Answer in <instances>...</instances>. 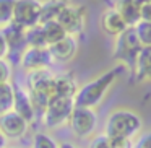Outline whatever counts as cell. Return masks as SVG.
<instances>
[{
    "mask_svg": "<svg viewBox=\"0 0 151 148\" xmlns=\"http://www.w3.org/2000/svg\"><path fill=\"white\" fill-rule=\"evenodd\" d=\"M26 47H37V49H46L47 47L42 28L39 25L26 31Z\"/></svg>",
    "mask_w": 151,
    "mask_h": 148,
    "instance_id": "21",
    "label": "cell"
},
{
    "mask_svg": "<svg viewBox=\"0 0 151 148\" xmlns=\"http://www.w3.org/2000/svg\"><path fill=\"white\" fill-rule=\"evenodd\" d=\"M26 90L31 95H44L49 99L55 98V73L50 70H37L26 73Z\"/></svg>",
    "mask_w": 151,
    "mask_h": 148,
    "instance_id": "7",
    "label": "cell"
},
{
    "mask_svg": "<svg viewBox=\"0 0 151 148\" xmlns=\"http://www.w3.org/2000/svg\"><path fill=\"white\" fill-rule=\"evenodd\" d=\"M29 124L15 111L0 116V132L7 137V140H21L26 137Z\"/></svg>",
    "mask_w": 151,
    "mask_h": 148,
    "instance_id": "9",
    "label": "cell"
},
{
    "mask_svg": "<svg viewBox=\"0 0 151 148\" xmlns=\"http://www.w3.org/2000/svg\"><path fill=\"white\" fill-rule=\"evenodd\" d=\"M70 130L76 135V137H89L93 132L96 130V125H98V114H96L93 109L88 108H76L73 109L72 116L68 119Z\"/></svg>",
    "mask_w": 151,
    "mask_h": 148,
    "instance_id": "6",
    "label": "cell"
},
{
    "mask_svg": "<svg viewBox=\"0 0 151 148\" xmlns=\"http://www.w3.org/2000/svg\"><path fill=\"white\" fill-rule=\"evenodd\" d=\"M13 103H15L13 82L0 85V116L13 111Z\"/></svg>",
    "mask_w": 151,
    "mask_h": 148,
    "instance_id": "19",
    "label": "cell"
},
{
    "mask_svg": "<svg viewBox=\"0 0 151 148\" xmlns=\"http://www.w3.org/2000/svg\"><path fill=\"white\" fill-rule=\"evenodd\" d=\"M59 148H76V147H75V145H72V143H62Z\"/></svg>",
    "mask_w": 151,
    "mask_h": 148,
    "instance_id": "32",
    "label": "cell"
},
{
    "mask_svg": "<svg viewBox=\"0 0 151 148\" xmlns=\"http://www.w3.org/2000/svg\"><path fill=\"white\" fill-rule=\"evenodd\" d=\"M54 64V59L49 52V47L37 49V47H26L20 56V65L26 73L37 72V70H49Z\"/></svg>",
    "mask_w": 151,
    "mask_h": 148,
    "instance_id": "8",
    "label": "cell"
},
{
    "mask_svg": "<svg viewBox=\"0 0 151 148\" xmlns=\"http://www.w3.org/2000/svg\"><path fill=\"white\" fill-rule=\"evenodd\" d=\"M13 78V67L8 59H0V85L12 83Z\"/></svg>",
    "mask_w": 151,
    "mask_h": 148,
    "instance_id": "25",
    "label": "cell"
},
{
    "mask_svg": "<svg viewBox=\"0 0 151 148\" xmlns=\"http://www.w3.org/2000/svg\"><path fill=\"white\" fill-rule=\"evenodd\" d=\"M137 67V82L150 83L151 82V47H141L135 59Z\"/></svg>",
    "mask_w": 151,
    "mask_h": 148,
    "instance_id": "15",
    "label": "cell"
},
{
    "mask_svg": "<svg viewBox=\"0 0 151 148\" xmlns=\"http://www.w3.org/2000/svg\"><path fill=\"white\" fill-rule=\"evenodd\" d=\"M63 4H65V2H44L42 7H41L39 25H44V23H47V21L57 20V15L60 13Z\"/></svg>",
    "mask_w": 151,
    "mask_h": 148,
    "instance_id": "20",
    "label": "cell"
},
{
    "mask_svg": "<svg viewBox=\"0 0 151 148\" xmlns=\"http://www.w3.org/2000/svg\"><path fill=\"white\" fill-rule=\"evenodd\" d=\"M55 21L65 30L68 36L76 38V34H81V31L85 30V8L65 2Z\"/></svg>",
    "mask_w": 151,
    "mask_h": 148,
    "instance_id": "5",
    "label": "cell"
},
{
    "mask_svg": "<svg viewBox=\"0 0 151 148\" xmlns=\"http://www.w3.org/2000/svg\"><path fill=\"white\" fill-rule=\"evenodd\" d=\"M88 148H111V142L106 135H98L89 142Z\"/></svg>",
    "mask_w": 151,
    "mask_h": 148,
    "instance_id": "27",
    "label": "cell"
},
{
    "mask_svg": "<svg viewBox=\"0 0 151 148\" xmlns=\"http://www.w3.org/2000/svg\"><path fill=\"white\" fill-rule=\"evenodd\" d=\"M39 26L42 28L44 39H46L47 47H50V46H54V44H57L59 41H62L63 38L67 36L65 30H63V28L60 26V25L57 23L55 20H54V21H47V23L39 25Z\"/></svg>",
    "mask_w": 151,
    "mask_h": 148,
    "instance_id": "18",
    "label": "cell"
},
{
    "mask_svg": "<svg viewBox=\"0 0 151 148\" xmlns=\"http://www.w3.org/2000/svg\"><path fill=\"white\" fill-rule=\"evenodd\" d=\"M141 127V119L130 109H117L106 121L104 135L107 138L115 137H128L135 135Z\"/></svg>",
    "mask_w": 151,
    "mask_h": 148,
    "instance_id": "2",
    "label": "cell"
},
{
    "mask_svg": "<svg viewBox=\"0 0 151 148\" xmlns=\"http://www.w3.org/2000/svg\"><path fill=\"white\" fill-rule=\"evenodd\" d=\"M109 142H111V148H133V142L128 137L109 138Z\"/></svg>",
    "mask_w": 151,
    "mask_h": 148,
    "instance_id": "26",
    "label": "cell"
},
{
    "mask_svg": "<svg viewBox=\"0 0 151 148\" xmlns=\"http://www.w3.org/2000/svg\"><path fill=\"white\" fill-rule=\"evenodd\" d=\"M76 51H78V41L75 36H68V34L62 41L49 47L54 62H68L76 56Z\"/></svg>",
    "mask_w": 151,
    "mask_h": 148,
    "instance_id": "12",
    "label": "cell"
},
{
    "mask_svg": "<svg viewBox=\"0 0 151 148\" xmlns=\"http://www.w3.org/2000/svg\"><path fill=\"white\" fill-rule=\"evenodd\" d=\"M135 31H137V36L141 47H151V23L140 21L135 26Z\"/></svg>",
    "mask_w": 151,
    "mask_h": 148,
    "instance_id": "24",
    "label": "cell"
},
{
    "mask_svg": "<svg viewBox=\"0 0 151 148\" xmlns=\"http://www.w3.org/2000/svg\"><path fill=\"white\" fill-rule=\"evenodd\" d=\"M13 148H15V147H13Z\"/></svg>",
    "mask_w": 151,
    "mask_h": 148,
    "instance_id": "33",
    "label": "cell"
},
{
    "mask_svg": "<svg viewBox=\"0 0 151 148\" xmlns=\"http://www.w3.org/2000/svg\"><path fill=\"white\" fill-rule=\"evenodd\" d=\"M115 10L119 12L122 20L125 21L127 28H135L141 21V18H140L141 2H137V0H124V2H119L117 4Z\"/></svg>",
    "mask_w": 151,
    "mask_h": 148,
    "instance_id": "13",
    "label": "cell"
},
{
    "mask_svg": "<svg viewBox=\"0 0 151 148\" xmlns=\"http://www.w3.org/2000/svg\"><path fill=\"white\" fill-rule=\"evenodd\" d=\"M8 54H10V47H8L7 41H5L4 33L0 31V59H7Z\"/></svg>",
    "mask_w": 151,
    "mask_h": 148,
    "instance_id": "29",
    "label": "cell"
},
{
    "mask_svg": "<svg viewBox=\"0 0 151 148\" xmlns=\"http://www.w3.org/2000/svg\"><path fill=\"white\" fill-rule=\"evenodd\" d=\"M13 88H15L13 111L17 112L18 116H21V117L31 125L37 119V116H36V111H34V108H33V103H31L29 91L26 90V86L18 85V83H13Z\"/></svg>",
    "mask_w": 151,
    "mask_h": 148,
    "instance_id": "10",
    "label": "cell"
},
{
    "mask_svg": "<svg viewBox=\"0 0 151 148\" xmlns=\"http://www.w3.org/2000/svg\"><path fill=\"white\" fill-rule=\"evenodd\" d=\"M137 148H151V132L146 134L145 137H141V140L138 142Z\"/></svg>",
    "mask_w": 151,
    "mask_h": 148,
    "instance_id": "30",
    "label": "cell"
},
{
    "mask_svg": "<svg viewBox=\"0 0 151 148\" xmlns=\"http://www.w3.org/2000/svg\"><path fill=\"white\" fill-rule=\"evenodd\" d=\"M2 33H4L5 41H7L10 51L12 49H15V51L26 49V30L17 26L15 23H10L8 26H5L2 30Z\"/></svg>",
    "mask_w": 151,
    "mask_h": 148,
    "instance_id": "17",
    "label": "cell"
},
{
    "mask_svg": "<svg viewBox=\"0 0 151 148\" xmlns=\"http://www.w3.org/2000/svg\"><path fill=\"white\" fill-rule=\"evenodd\" d=\"M0 148H8V140L2 132H0Z\"/></svg>",
    "mask_w": 151,
    "mask_h": 148,
    "instance_id": "31",
    "label": "cell"
},
{
    "mask_svg": "<svg viewBox=\"0 0 151 148\" xmlns=\"http://www.w3.org/2000/svg\"><path fill=\"white\" fill-rule=\"evenodd\" d=\"M13 5L15 2L12 0H0V31L13 20Z\"/></svg>",
    "mask_w": 151,
    "mask_h": 148,
    "instance_id": "23",
    "label": "cell"
},
{
    "mask_svg": "<svg viewBox=\"0 0 151 148\" xmlns=\"http://www.w3.org/2000/svg\"><path fill=\"white\" fill-rule=\"evenodd\" d=\"M101 28L111 36H120L127 30V25L115 8H109L101 17Z\"/></svg>",
    "mask_w": 151,
    "mask_h": 148,
    "instance_id": "14",
    "label": "cell"
},
{
    "mask_svg": "<svg viewBox=\"0 0 151 148\" xmlns=\"http://www.w3.org/2000/svg\"><path fill=\"white\" fill-rule=\"evenodd\" d=\"M141 49V44L138 41L135 28H127L124 33L119 36L117 43V56L128 62H135L138 51Z\"/></svg>",
    "mask_w": 151,
    "mask_h": 148,
    "instance_id": "11",
    "label": "cell"
},
{
    "mask_svg": "<svg viewBox=\"0 0 151 148\" xmlns=\"http://www.w3.org/2000/svg\"><path fill=\"white\" fill-rule=\"evenodd\" d=\"M41 7L42 2H36V0H18L13 5V20L17 26L23 28V30H31V28L39 25L41 18Z\"/></svg>",
    "mask_w": 151,
    "mask_h": 148,
    "instance_id": "4",
    "label": "cell"
},
{
    "mask_svg": "<svg viewBox=\"0 0 151 148\" xmlns=\"http://www.w3.org/2000/svg\"><path fill=\"white\" fill-rule=\"evenodd\" d=\"M78 83L72 73H60L55 75V98H75L78 91Z\"/></svg>",
    "mask_w": 151,
    "mask_h": 148,
    "instance_id": "16",
    "label": "cell"
},
{
    "mask_svg": "<svg viewBox=\"0 0 151 148\" xmlns=\"http://www.w3.org/2000/svg\"><path fill=\"white\" fill-rule=\"evenodd\" d=\"M119 70L120 69L107 70L102 75L96 77L94 80L88 82L86 85L80 86L75 98H73L76 108H88V109L96 108L104 99V96L109 91V88L114 85L115 78L119 77Z\"/></svg>",
    "mask_w": 151,
    "mask_h": 148,
    "instance_id": "1",
    "label": "cell"
},
{
    "mask_svg": "<svg viewBox=\"0 0 151 148\" xmlns=\"http://www.w3.org/2000/svg\"><path fill=\"white\" fill-rule=\"evenodd\" d=\"M140 18H141V21L151 23V0H148V2H141Z\"/></svg>",
    "mask_w": 151,
    "mask_h": 148,
    "instance_id": "28",
    "label": "cell"
},
{
    "mask_svg": "<svg viewBox=\"0 0 151 148\" xmlns=\"http://www.w3.org/2000/svg\"><path fill=\"white\" fill-rule=\"evenodd\" d=\"M75 109V101L73 98H54L50 99L47 109L41 116V122L46 129L54 130L62 125L68 124V119Z\"/></svg>",
    "mask_w": 151,
    "mask_h": 148,
    "instance_id": "3",
    "label": "cell"
},
{
    "mask_svg": "<svg viewBox=\"0 0 151 148\" xmlns=\"http://www.w3.org/2000/svg\"><path fill=\"white\" fill-rule=\"evenodd\" d=\"M60 145L55 142V138L50 137L47 132H37L33 135L31 148H59Z\"/></svg>",
    "mask_w": 151,
    "mask_h": 148,
    "instance_id": "22",
    "label": "cell"
}]
</instances>
